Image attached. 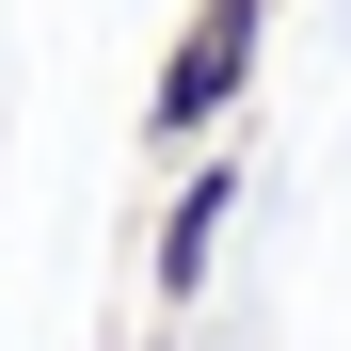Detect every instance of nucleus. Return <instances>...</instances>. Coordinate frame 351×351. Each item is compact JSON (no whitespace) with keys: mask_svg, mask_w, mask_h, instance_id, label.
Returning a JSON list of instances; mask_svg holds the SVG:
<instances>
[{"mask_svg":"<svg viewBox=\"0 0 351 351\" xmlns=\"http://www.w3.org/2000/svg\"><path fill=\"white\" fill-rule=\"evenodd\" d=\"M256 48H271V0H192V16H176V48H160V96H144V144H160V160H192V144H223V112L256 96Z\"/></svg>","mask_w":351,"mask_h":351,"instance_id":"nucleus-1","label":"nucleus"},{"mask_svg":"<svg viewBox=\"0 0 351 351\" xmlns=\"http://www.w3.org/2000/svg\"><path fill=\"white\" fill-rule=\"evenodd\" d=\"M223 223H240V144H192V160H176V192H160V223H144V304H160V319L208 304Z\"/></svg>","mask_w":351,"mask_h":351,"instance_id":"nucleus-2","label":"nucleus"}]
</instances>
